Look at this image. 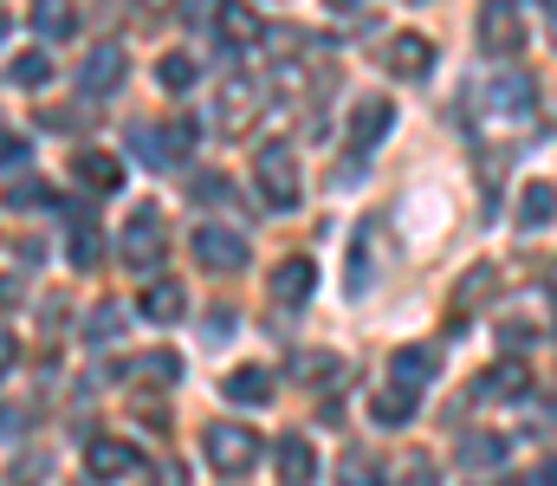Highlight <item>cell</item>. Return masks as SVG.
<instances>
[{"label":"cell","instance_id":"cell-37","mask_svg":"<svg viewBox=\"0 0 557 486\" xmlns=\"http://www.w3.org/2000/svg\"><path fill=\"white\" fill-rule=\"evenodd\" d=\"M13 363H20V344H13V331H7V324H0V376H7V370H13Z\"/></svg>","mask_w":557,"mask_h":486},{"label":"cell","instance_id":"cell-40","mask_svg":"<svg viewBox=\"0 0 557 486\" xmlns=\"http://www.w3.org/2000/svg\"><path fill=\"white\" fill-rule=\"evenodd\" d=\"M506 486H532V481H506Z\"/></svg>","mask_w":557,"mask_h":486},{"label":"cell","instance_id":"cell-21","mask_svg":"<svg viewBox=\"0 0 557 486\" xmlns=\"http://www.w3.org/2000/svg\"><path fill=\"white\" fill-rule=\"evenodd\" d=\"M195 72H201V65H195L188 52H162V59H156V85H162V91H188Z\"/></svg>","mask_w":557,"mask_h":486},{"label":"cell","instance_id":"cell-10","mask_svg":"<svg viewBox=\"0 0 557 486\" xmlns=\"http://www.w3.org/2000/svg\"><path fill=\"white\" fill-rule=\"evenodd\" d=\"M124 85V46H98L91 59H85V72H78V91L85 98H104V91H117Z\"/></svg>","mask_w":557,"mask_h":486},{"label":"cell","instance_id":"cell-35","mask_svg":"<svg viewBox=\"0 0 557 486\" xmlns=\"http://www.w3.org/2000/svg\"><path fill=\"white\" fill-rule=\"evenodd\" d=\"M26 299V279L20 273H0V306H20Z\"/></svg>","mask_w":557,"mask_h":486},{"label":"cell","instance_id":"cell-9","mask_svg":"<svg viewBox=\"0 0 557 486\" xmlns=\"http://www.w3.org/2000/svg\"><path fill=\"white\" fill-rule=\"evenodd\" d=\"M383 65H389L396 78H428V72H434V46H428L421 33H389Z\"/></svg>","mask_w":557,"mask_h":486},{"label":"cell","instance_id":"cell-13","mask_svg":"<svg viewBox=\"0 0 557 486\" xmlns=\"http://www.w3.org/2000/svg\"><path fill=\"white\" fill-rule=\"evenodd\" d=\"M182 312H188V292L175 279H156L137 299V319H149V324H182Z\"/></svg>","mask_w":557,"mask_h":486},{"label":"cell","instance_id":"cell-16","mask_svg":"<svg viewBox=\"0 0 557 486\" xmlns=\"http://www.w3.org/2000/svg\"><path fill=\"white\" fill-rule=\"evenodd\" d=\"M389 370H396V389H428V383L441 376V357H434V350H421V344H409V350H396V357H389Z\"/></svg>","mask_w":557,"mask_h":486},{"label":"cell","instance_id":"cell-5","mask_svg":"<svg viewBox=\"0 0 557 486\" xmlns=\"http://www.w3.org/2000/svg\"><path fill=\"white\" fill-rule=\"evenodd\" d=\"M162 240H169L162 208H156V201H137V208H131V221H124V234H117L124 260H131V266H156V260H162Z\"/></svg>","mask_w":557,"mask_h":486},{"label":"cell","instance_id":"cell-12","mask_svg":"<svg viewBox=\"0 0 557 486\" xmlns=\"http://www.w3.org/2000/svg\"><path fill=\"white\" fill-rule=\"evenodd\" d=\"M72 175H78L85 188H98V195H117V188H124V162L111 157V150H78V157H72Z\"/></svg>","mask_w":557,"mask_h":486},{"label":"cell","instance_id":"cell-38","mask_svg":"<svg viewBox=\"0 0 557 486\" xmlns=\"http://www.w3.org/2000/svg\"><path fill=\"white\" fill-rule=\"evenodd\" d=\"M545 486H557V461H545Z\"/></svg>","mask_w":557,"mask_h":486},{"label":"cell","instance_id":"cell-14","mask_svg":"<svg viewBox=\"0 0 557 486\" xmlns=\"http://www.w3.org/2000/svg\"><path fill=\"white\" fill-rule=\"evenodd\" d=\"M214 26H221L227 46H253L260 39V13L247 0H214Z\"/></svg>","mask_w":557,"mask_h":486},{"label":"cell","instance_id":"cell-23","mask_svg":"<svg viewBox=\"0 0 557 486\" xmlns=\"http://www.w3.org/2000/svg\"><path fill=\"white\" fill-rule=\"evenodd\" d=\"M370 415H376L383 428H403V422L416 415V396H409V389H383V396L370 402Z\"/></svg>","mask_w":557,"mask_h":486},{"label":"cell","instance_id":"cell-26","mask_svg":"<svg viewBox=\"0 0 557 486\" xmlns=\"http://www.w3.org/2000/svg\"><path fill=\"white\" fill-rule=\"evenodd\" d=\"M46 78H52V59H46V52H20V59H13V85H26V91H39Z\"/></svg>","mask_w":557,"mask_h":486},{"label":"cell","instance_id":"cell-30","mask_svg":"<svg viewBox=\"0 0 557 486\" xmlns=\"http://www.w3.org/2000/svg\"><path fill=\"white\" fill-rule=\"evenodd\" d=\"M227 195H234V182H227V175H195V201H201V208H221Z\"/></svg>","mask_w":557,"mask_h":486},{"label":"cell","instance_id":"cell-2","mask_svg":"<svg viewBox=\"0 0 557 486\" xmlns=\"http://www.w3.org/2000/svg\"><path fill=\"white\" fill-rule=\"evenodd\" d=\"M260 111H267V85H253V78H227V85L214 91V130L234 137V144L253 137Z\"/></svg>","mask_w":557,"mask_h":486},{"label":"cell","instance_id":"cell-39","mask_svg":"<svg viewBox=\"0 0 557 486\" xmlns=\"http://www.w3.org/2000/svg\"><path fill=\"white\" fill-rule=\"evenodd\" d=\"M0 39H7V13H0Z\"/></svg>","mask_w":557,"mask_h":486},{"label":"cell","instance_id":"cell-6","mask_svg":"<svg viewBox=\"0 0 557 486\" xmlns=\"http://www.w3.org/2000/svg\"><path fill=\"white\" fill-rule=\"evenodd\" d=\"M188 247H195V260H201L208 273H240V266H247V240H240L234 227H214V221H201Z\"/></svg>","mask_w":557,"mask_h":486},{"label":"cell","instance_id":"cell-25","mask_svg":"<svg viewBox=\"0 0 557 486\" xmlns=\"http://www.w3.org/2000/svg\"><path fill=\"white\" fill-rule=\"evenodd\" d=\"M525 383H532V376H525V363H499V370H486V383H480V389H486V396H525Z\"/></svg>","mask_w":557,"mask_h":486},{"label":"cell","instance_id":"cell-22","mask_svg":"<svg viewBox=\"0 0 557 486\" xmlns=\"http://www.w3.org/2000/svg\"><path fill=\"white\" fill-rule=\"evenodd\" d=\"M33 26H39V39H72V7L65 0H33Z\"/></svg>","mask_w":557,"mask_h":486},{"label":"cell","instance_id":"cell-11","mask_svg":"<svg viewBox=\"0 0 557 486\" xmlns=\"http://www.w3.org/2000/svg\"><path fill=\"white\" fill-rule=\"evenodd\" d=\"M389 124H396V104H389V98H363L357 117H350V144H357V150H376V144L389 137Z\"/></svg>","mask_w":557,"mask_h":486},{"label":"cell","instance_id":"cell-41","mask_svg":"<svg viewBox=\"0 0 557 486\" xmlns=\"http://www.w3.org/2000/svg\"><path fill=\"white\" fill-rule=\"evenodd\" d=\"M143 7H156V0H143ZM162 7H169V0H162Z\"/></svg>","mask_w":557,"mask_h":486},{"label":"cell","instance_id":"cell-3","mask_svg":"<svg viewBox=\"0 0 557 486\" xmlns=\"http://www.w3.org/2000/svg\"><path fill=\"white\" fill-rule=\"evenodd\" d=\"M201 448H208V461H214L221 474H234V481H240V474H253V468H260V454H267V448H260V435H253V428H240V422H208Z\"/></svg>","mask_w":557,"mask_h":486},{"label":"cell","instance_id":"cell-15","mask_svg":"<svg viewBox=\"0 0 557 486\" xmlns=\"http://www.w3.org/2000/svg\"><path fill=\"white\" fill-rule=\"evenodd\" d=\"M273 468H278V481L285 486H305L311 474H318V454H311V441L305 435H285L273 448Z\"/></svg>","mask_w":557,"mask_h":486},{"label":"cell","instance_id":"cell-20","mask_svg":"<svg viewBox=\"0 0 557 486\" xmlns=\"http://www.w3.org/2000/svg\"><path fill=\"white\" fill-rule=\"evenodd\" d=\"M267 396H273V370L247 363V370H234V376H227V402H267Z\"/></svg>","mask_w":557,"mask_h":486},{"label":"cell","instance_id":"cell-8","mask_svg":"<svg viewBox=\"0 0 557 486\" xmlns=\"http://www.w3.org/2000/svg\"><path fill=\"white\" fill-rule=\"evenodd\" d=\"M267 292H273L278 306H305L311 292H318V266L305 260V253H292V260H278L273 279H267Z\"/></svg>","mask_w":557,"mask_h":486},{"label":"cell","instance_id":"cell-4","mask_svg":"<svg viewBox=\"0 0 557 486\" xmlns=\"http://www.w3.org/2000/svg\"><path fill=\"white\" fill-rule=\"evenodd\" d=\"M473 33H480V46H486L493 59H512V52L525 46V13H519V0H486L480 20H473Z\"/></svg>","mask_w":557,"mask_h":486},{"label":"cell","instance_id":"cell-1","mask_svg":"<svg viewBox=\"0 0 557 486\" xmlns=\"http://www.w3.org/2000/svg\"><path fill=\"white\" fill-rule=\"evenodd\" d=\"M253 182H260V195H267V208H273V214H292V208H298V195H305L298 150H292V144H267V150L253 157Z\"/></svg>","mask_w":557,"mask_h":486},{"label":"cell","instance_id":"cell-17","mask_svg":"<svg viewBox=\"0 0 557 486\" xmlns=\"http://www.w3.org/2000/svg\"><path fill=\"white\" fill-rule=\"evenodd\" d=\"M85 468H91L98 481H124V474L137 468V448H131V441H91Z\"/></svg>","mask_w":557,"mask_h":486},{"label":"cell","instance_id":"cell-19","mask_svg":"<svg viewBox=\"0 0 557 486\" xmlns=\"http://www.w3.org/2000/svg\"><path fill=\"white\" fill-rule=\"evenodd\" d=\"M65 214H72V260H78V266H98L104 240H98V227H91V208H85V201H72Z\"/></svg>","mask_w":557,"mask_h":486},{"label":"cell","instance_id":"cell-31","mask_svg":"<svg viewBox=\"0 0 557 486\" xmlns=\"http://www.w3.org/2000/svg\"><path fill=\"white\" fill-rule=\"evenodd\" d=\"M39 201H46V182H33V175L7 188V208H39Z\"/></svg>","mask_w":557,"mask_h":486},{"label":"cell","instance_id":"cell-32","mask_svg":"<svg viewBox=\"0 0 557 486\" xmlns=\"http://www.w3.org/2000/svg\"><path fill=\"white\" fill-rule=\"evenodd\" d=\"M137 376H156V383H175V376H182V363H175V357L162 350V357H143V363H137Z\"/></svg>","mask_w":557,"mask_h":486},{"label":"cell","instance_id":"cell-34","mask_svg":"<svg viewBox=\"0 0 557 486\" xmlns=\"http://www.w3.org/2000/svg\"><path fill=\"white\" fill-rule=\"evenodd\" d=\"M20 162H26V137L0 130V169H20Z\"/></svg>","mask_w":557,"mask_h":486},{"label":"cell","instance_id":"cell-28","mask_svg":"<svg viewBox=\"0 0 557 486\" xmlns=\"http://www.w3.org/2000/svg\"><path fill=\"white\" fill-rule=\"evenodd\" d=\"M337 481L344 486H389L383 481V461H363V454H350V461L337 468Z\"/></svg>","mask_w":557,"mask_h":486},{"label":"cell","instance_id":"cell-27","mask_svg":"<svg viewBox=\"0 0 557 486\" xmlns=\"http://www.w3.org/2000/svg\"><path fill=\"white\" fill-rule=\"evenodd\" d=\"M467 468H499L506 461V441L499 435H467V454H460Z\"/></svg>","mask_w":557,"mask_h":486},{"label":"cell","instance_id":"cell-36","mask_svg":"<svg viewBox=\"0 0 557 486\" xmlns=\"http://www.w3.org/2000/svg\"><path fill=\"white\" fill-rule=\"evenodd\" d=\"M149 486H188V474H182V461H162V468L149 474Z\"/></svg>","mask_w":557,"mask_h":486},{"label":"cell","instance_id":"cell-18","mask_svg":"<svg viewBox=\"0 0 557 486\" xmlns=\"http://www.w3.org/2000/svg\"><path fill=\"white\" fill-rule=\"evenodd\" d=\"M557 221V188L552 182H525V195H519V227H552Z\"/></svg>","mask_w":557,"mask_h":486},{"label":"cell","instance_id":"cell-24","mask_svg":"<svg viewBox=\"0 0 557 486\" xmlns=\"http://www.w3.org/2000/svg\"><path fill=\"white\" fill-rule=\"evenodd\" d=\"M292 370H298V383H344V363H337L331 350H318V357H298Z\"/></svg>","mask_w":557,"mask_h":486},{"label":"cell","instance_id":"cell-33","mask_svg":"<svg viewBox=\"0 0 557 486\" xmlns=\"http://www.w3.org/2000/svg\"><path fill=\"white\" fill-rule=\"evenodd\" d=\"M396 486H441V468H434V461H421V454H416V461L403 468V481H396Z\"/></svg>","mask_w":557,"mask_h":486},{"label":"cell","instance_id":"cell-29","mask_svg":"<svg viewBox=\"0 0 557 486\" xmlns=\"http://www.w3.org/2000/svg\"><path fill=\"white\" fill-rule=\"evenodd\" d=\"M85 331H91V344H111V337L124 331V312H117V306H98V312H91V324H85Z\"/></svg>","mask_w":557,"mask_h":486},{"label":"cell","instance_id":"cell-7","mask_svg":"<svg viewBox=\"0 0 557 486\" xmlns=\"http://www.w3.org/2000/svg\"><path fill=\"white\" fill-rule=\"evenodd\" d=\"M486 111H493V117H512V124H532L539 85H532V78H493V85H486Z\"/></svg>","mask_w":557,"mask_h":486}]
</instances>
